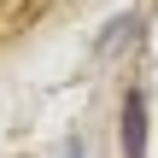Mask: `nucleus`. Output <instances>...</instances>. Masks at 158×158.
<instances>
[{
    "label": "nucleus",
    "mask_w": 158,
    "mask_h": 158,
    "mask_svg": "<svg viewBox=\"0 0 158 158\" xmlns=\"http://www.w3.org/2000/svg\"><path fill=\"white\" fill-rule=\"evenodd\" d=\"M123 152L147 158V100H141V94L123 100Z\"/></svg>",
    "instance_id": "nucleus-1"
}]
</instances>
